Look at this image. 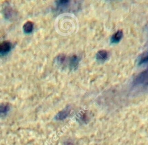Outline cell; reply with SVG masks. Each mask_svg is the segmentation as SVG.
Masks as SVG:
<instances>
[{
	"instance_id": "1",
	"label": "cell",
	"mask_w": 148,
	"mask_h": 145,
	"mask_svg": "<svg viewBox=\"0 0 148 145\" xmlns=\"http://www.w3.org/2000/svg\"><path fill=\"white\" fill-rule=\"evenodd\" d=\"M12 48V44L9 41H3L0 44V53L1 54H6Z\"/></svg>"
},
{
	"instance_id": "2",
	"label": "cell",
	"mask_w": 148,
	"mask_h": 145,
	"mask_svg": "<svg viewBox=\"0 0 148 145\" xmlns=\"http://www.w3.org/2000/svg\"><path fill=\"white\" fill-rule=\"evenodd\" d=\"M71 110V108L70 107V106L67 107V108L63 109L62 110H61L60 112H59L55 117V119L56 120H64L65 119H66L69 115L70 114Z\"/></svg>"
},
{
	"instance_id": "3",
	"label": "cell",
	"mask_w": 148,
	"mask_h": 145,
	"mask_svg": "<svg viewBox=\"0 0 148 145\" xmlns=\"http://www.w3.org/2000/svg\"><path fill=\"white\" fill-rule=\"evenodd\" d=\"M69 66L70 67V68L71 69H74L75 68L79 61V59L78 58L77 56L74 55L73 56H71L70 57V58L69 59Z\"/></svg>"
},
{
	"instance_id": "4",
	"label": "cell",
	"mask_w": 148,
	"mask_h": 145,
	"mask_svg": "<svg viewBox=\"0 0 148 145\" xmlns=\"http://www.w3.org/2000/svg\"><path fill=\"white\" fill-rule=\"evenodd\" d=\"M96 58L99 61H104L108 58V52L106 50L99 51L96 54Z\"/></svg>"
},
{
	"instance_id": "5",
	"label": "cell",
	"mask_w": 148,
	"mask_h": 145,
	"mask_svg": "<svg viewBox=\"0 0 148 145\" xmlns=\"http://www.w3.org/2000/svg\"><path fill=\"white\" fill-rule=\"evenodd\" d=\"M34 28V23L31 21L26 22L23 26V31L26 33H31Z\"/></svg>"
},
{
	"instance_id": "6",
	"label": "cell",
	"mask_w": 148,
	"mask_h": 145,
	"mask_svg": "<svg viewBox=\"0 0 148 145\" xmlns=\"http://www.w3.org/2000/svg\"><path fill=\"white\" fill-rule=\"evenodd\" d=\"M123 36V32L122 31H118L115 34H114L112 37H111V41L113 43H118Z\"/></svg>"
},
{
	"instance_id": "7",
	"label": "cell",
	"mask_w": 148,
	"mask_h": 145,
	"mask_svg": "<svg viewBox=\"0 0 148 145\" xmlns=\"http://www.w3.org/2000/svg\"><path fill=\"white\" fill-rule=\"evenodd\" d=\"M9 109H10V107L8 104L7 103L2 104L1 105V109H0L1 116L6 115L8 113V111L9 110Z\"/></svg>"
},
{
	"instance_id": "8",
	"label": "cell",
	"mask_w": 148,
	"mask_h": 145,
	"mask_svg": "<svg viewBox=\"0 0 148 145\" xmlns=\"http://www.w3.org/2000/svg\"><path fill=\"white\" fill-rule=\"evenodd\" d=\"M66 57L64 54H60L56 58V62L59 65H62L66 61Z\"/></svg>"
}]
</instances>
